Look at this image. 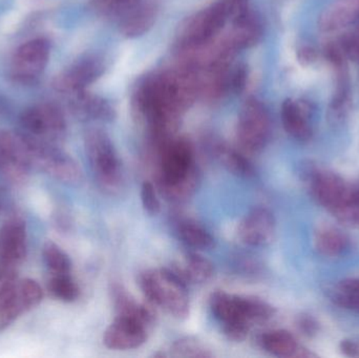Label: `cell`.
Returning <instances> with one entry per match:
<instances>
[{
  "label": "cell",
  "instance_id": "obj_1",
  "mask_svg": "<svg viewBox=\"0 0 359 358\" xmlns=\"http://www.w3.org/2000/svg\"><path fill=\"white\" fill-rule=\"evenodd\" d=\"M157 165V188L168 202L181 204L198 191L201 172L196 166L194 146L187 139H170L163 144L151 147Z\"/></svg>",
  "mask_w": 359,
  "mask_h": 358
},
{
  "label": "cell",
  "instance_id": "obj_2",
  "mask_svg": "<svg viewBox=\"0 0 359 358\" xmlns=\"http://www.w3.org/2000/svg\"><path fill=\"white\" fill-rule=\"evenodd\" d=\"M139 286L149 304L175 319H187L190 308L187 284L172 268L143 271L139 275Z\"/></svg>",
  "mask_w": 359,
  "mask_h": 358
},
{
  "label": "cell",
  "instance_id": "obj_3",
  "mask_svg": "<svg viewBox=\"0 0 359 358\" xmlns=\"http://www.w3.org/2000/svg\"><path fill=\"white\" fill-rule=\"evenodd\" d=\"M88 162L99 187L115 195L124 184L123 168L113 142L105 132L90 130L86 138Z\"/></svg>",
  "mask_w": 359,
  "mask_h": 358
},
{
  "label": "cell",
  "instance_id": "obj_4",
  "mask_svg": "<svg viewBox=\"0 0 359 358\" xmlns=\"http://www.w3.org/2000/svg\"><path fill=\"white\" fill-rule=\"evenodd\" d=\"M32 167L38 168L59 182L77 185L83 174L79 164L54 143L46 142L21 132Z\"/></svg>",
  "mask_w": 359,
  "mask_h": 358
},
{
  "label": "cell",
  "instance_id": "obj_5",
  "mask_svg": "<svg viewBox=\"0 0 359 358\" xmlns=\"http://www.w3.org/2000/svg\"><path fill=\"white\" fill-rule=\"evenodd\" d=\"M43 291L31 279L0 277V332L41 303Z\"/></svg>",
  "mask_w": 359,
  "mask_h": 358
},
{
  "label": "cell",
  "instance_id": "obj_6",
  "mask_svg": "<svg viewBox=\"0 0 359 358\" xmlns=\"http://www.w3.org/2000/svg\"><path fill=\"white\" fill-rule=\"evenodd\" d=\"M229 15H231L230 0H217L190 17L180 31V46L184 50H189L208 43L221 31Z\"/></svg>",
  "mask_w": 359,
  "mask_h": 358
},
{
  "label": "cell",
  "instance_id": "obj_7",
  "mask_svg": "<svg viewBox=\"0 0 359 358\" xmlns=\"http://www.w3.org/2000/svg\"><path fill=\"white\" fill-rule=\"evenodd\" d=\"M271 134V121L265 105L255 98L245 101L238 115L236 139L244 153L263 151Z\"/></svg>",
  "mask_w": 359,
  "mask_h": 358
},
{
  "label": "cell",
  "instance_id": "obj_8",
  "mask_svg": "<svg viewBox=\"0 0 359 358\" xmlns=\"http://www.w3.org/2000/svg\"><path fill=\"white\" fill-rule=\"evenodd\" d=\"M209 307L228 340L236 343L246 340L252 325L247 317L243 296L217 290L211 294Z\"/></svg>",
  "mask_w": 359,
  "mask_h": 358
},
{
  "label": "cell",
  "instance_id": "obj_9",
  "mask_svg": "<svg viewBox=\"0 0 359 358\" xmlns=\"http://www.w3.org/2000/svg\"><path fill=\"white\" fill-rule=\"evenodd\" d=\"M20 125L25 135L54 144L62 141L67 132L65 115L53 103H41L25 109L20 116Z\"/></svg>",
  "mask_w": 359,
  "mask_h": 358
},
{
  "label": "cell",
  "instance_id": "obj_10",
  "mask_svg": "<svg viewBox=\"0 0 359 358\" xmlns=\"http://www.w3.org/2000/svg\"><path fill=\"white\" fill-rule=\"evenodd\" d=\"M50 52V42L44 38H36L23 43L13 57L12 79L20 84L35 83L48 65Z\"/></svg>",
  "mask_w": 359,
  "mask_h": 358
},
{
  "label": "cell",
  "instance_id": "obj_11",
  "mask_svg": "<svg viewBox=\"0 0 359 358\" xmlns=\"http://www.w3.org/2000/svg\"><path fill=\"white\" fill-rule=\"evenodd\" d=\"M31 167L22 134L0 130V172L12 182H22Z\"/></svg>",
  "mask_w": 359,
  "mask_h": 358
},
{
  "label": "cell",
  "instance_id": "obj_12",
  "mask_svg": "<svg viewBox=\"0 0 359 358\" xmlns=\"http://www.w3.org/2000/svg\"><path fill=\"white\" fill-rule=\"evenodd\" d=\"M151 327L135 317L116 315L105 330L103 344L111 350L128 351L140 348L147 343Z\"/></svg>",
  "mask_w": 359,
  "mask_h": 358
},
{
  "label": "cell",
  "instance_id": "obj_13",
  "mask_svg": "<svg viewBox=\"0 0 359 358\" xmlns=\"http://www.w3.org/2000/svg\"><path fill=\"white\" fill-rule=\"evenodd\" d=\"M276 223L273 214L265 207H255L248 212L238 226V237L250 247H265L276 237Z\"/></svg>",
  "mask_w": 359,
  "mask_h": 358
},
{
  "label": "cell",
  "instance_id": "obj_14",
  "mask_svg": "<svg viewBox=\"0 0 359 358\" xmlns=\"http://www.w3.org/2000/svg\"><path fill=\"white\" fill-rule=\"evenodd\" d=\"M104 71L103 61L98 57H86L59 74L53 82L55 90L73 95L86 90Z\"/></svg>",
  "mask_w": 359,
  "mask_h": 358
},
{
  "label": "cell",
  "instance_id": "obj_15",
  "mask_svg": "<svg viewBox=\"0 0 359 358\" xmlns=\"http://www.w3.org/2000/svg\"><path fill=\"white\" fill-rule=\"evenodd\" d=\"M312 195L320 205L334 212L341 207L349 193V185L335 172L316 170L309 179Z\"/></svg>",
  "mask_w": 359,
  "mask_h": 358
},
{
  "label": "cell",
  "instance_id": "obj_16",
  "mask_svg": "<svg viewBox=\"0 0 359 358\" xmlns=\"http://www.w3.org/2000/svg\"><path fill=\"white\" fill-rule=\"evenodd\" d=\"M27 256V228L21 219L8 220L0 233V262L19 267Z\"/></svg>",
  "mask_w": 359,
  "mask_h": 358
},
{
  "label": "cell",
  "instance_id": "obj_17",
  "mask_svg": "<svg viewBox=\"0 0 359 358\" xmlns=\"http://www.w3.org/2000/svg\"><path fill=\"white\" fill-rule=\"evenodd\" d=\"M263 27L261 21L253 13L249 11L243 16L234 18L231 33L224 40V44L236 53V50L248 48L261 40Z\"/></svg>",
  "mask_w": 359,
  "mask_h": 358
},
{
  "label": "cell",
  "instance_id": "obj_18",
  "mask_svg": "<svg viewBox=\"0 0 359 358\" xmlns=\"http://www.w3.org/2000/svg\"><path fill=\"white\" fill-rule=\"evenodd\" d=\"M310 109L299 101L287 99L282 105V122L285 130L292 138L305 142L312 136V128L309 121Z\"/></svg>",
  "mask_w": 359,
  "mask_h": 358
},
{
  "label": "cell",
  "instance_id": "obj_19",
  "mask_svg": "<svg viewBox=\"0 0 359 358\" xmlns=\"http://www.w3.org/2000/svg\"><path fill=\"white\" fill-rule=\"evenodd\" d=\"M358 18L359 0H335L323 11L318 18V27L324 32L337 31Z\"/></svg>",
  "mask_w": 359,
  "mask_h": 358
},
{
  "label": "cell",
  "instance_id": "obj_20",
  "mask_svg": "<svg viewBox=\"0 0 359 358\" xmlns=\"http://www.w3.org/2000/svg\"><path fill=\"white\" fill-rule=\"evenodd\" d=\"M158 15V6L153 1H141L126 12L121 22V33L126 37L136 38L151 29Z\"/></svg>",
  "mask_w": 359,
  "mask_h": 358
},
{
  "label": "cell",
  "instance_id": "obj_21",
  "mask_svg": "<svg viewBox=\"0 0 359 358\" xmlns=\"http://www.w3.org/2000/svg\"><path fill=\"white\" fill-rule=\"evenodd\" d=\"M111 296L117 315L135 317L153 328L156 319L153 309L137 302L123 286L114 283L111 287Z\"/></svg>",
  "mask_w": 359,
  "mask_h": 358
},
{
  "label": "cell",
  "instance_id": "obj_22",
  "mask_svg": "<svg viewBox=\"0 0 359 358\" xmlns=\"http://www.w3.org/2000/svg\"><path fill=\"white\" fill-rule=\"evenodd\" d=\"M259 346L269 354L278 357H307L304 349L299 348L297 340L290 332L285 330H270L259 338Z\"/></svg>",
  "mask_w": 359,
  "mask_h": 358
},
{
  "label": "cell",
  "instance_id": "obj_23",
  "mask_svg": "<svg viewBox=\"0 0 359 358\" xmlns=\"http://www.w3.org/2000/svg\"><path fill=\"white\" fill-rule=\"evenodd\" d=\"M172 269L186 284L207 283L215 275L212 263L194 252H186L182 262Z\"/></svg>",
  "mask_w": 359,
  "mask_h": 358
},
{
  "label": "cell",
  "instance_id": "obj_24",
  "mask_svg": "<svg viewBox=\"0 0 359 358\" xmlns=\"http://www.w3.org/2000/svg\"><path fill=\"white\" fill-rule=\"evenodd\" d=\"M71 106L74 113L83 119L111 121L115 118V111L107 101L86 90L73 94Z\"/></svg>",
  "mask_w": 359,
  "mask_h": 358
},
{
  "label": "cell",
  "instance_id": "obj_25",
  "mask_svg": "<svg viewBox=\"0 0 359 358\" xmlns=\"http://www.w3.org/2000/svg\"><path fill=\"white\" fill-rule=\"evenodd\" d=\"M349 237L337 227H318L314 235V246L318 254L327 258H337L349 248Z\"/></svg>",
  "mask_w": 359,
  "mask_h": 358
},
{
  "label": "cell",
  "instance_id": "obj_26",
  "mask_svg": "<svg viewBox=\"0 0 359 358\" xmlns=\"http://www.w3.org/2000/svg\"><path fill=\"white\" fill-rule=\"evenodd\" d=\"M176 233L182 243L196 250H206L212 247L215 239L210 231L194 219L177 220Z\"/></svg>",
  "mask_w": 359,
  "mask_h": 358
},
{
  "label": "cell",
  "instance_id": "obj_27",
  "mask_svg": "<svg viewBox=\"0 0 359 358\" xmlns=\"http://www.w3.org/2000/svg\"><path fill=\"white\" fill-rule=\"evenodd\" d=\"M215 158L231 174L241 178L249 179L255 176V170L250 160L242 149H233L224 143H217L213 147Z\"/></svg>",
  "mask_w": 359,
  "mask_h": 358
},
{
  "label": "cell",
  "instance_id": "obj_28",
  "mask_svg": "<svg viewBox=\"0 0 359 358\" xmlns=\"http://www.w3.org/2000/svg\"><path fill=\"white\" fill-rule=\"evenodd\" d=\"M337 90L333 95L332 100L329 105L328 121L332 125L343 123L349 113L351 98H350L349 82H348L347 71H337Z\"/></svg>",
  "mask_w": 359,
  "mask_h": 358
},
{
  "label": "cell",
  "instance_id": "obj_29",
  "mask_svg": "<svg viewBox=\"0 0 359 358\" xmlns=\"http://www.w3.org/2000/svg\"><path fill=\"white\" fill-rule=\"evenodd\" d=\"M48 290L53 298L65 303H73L79 298L80 289L71 273L50 275Z\"/></svg>",
  "mask_w": 359,
  "mask_h": 358
},
{
  "label": "cell",
  "instance_id": "obj_30",
  "mask_svg": "<svg viewBox=\"0 0 359 358\" xmlns=\"http://www.w3.org/2000/svg\"><path fill=\"white\" fill-rule=\"evenodd\" d=\"M42 256L50 275H65L71 273L72 262L69 256L53 242L48 241L43 245Z\"/></svg>",
  "mask_w": 359,
  "mask_h": 358
},
{
  "label": "cell",
  "instance_id": "obj_31",
  "mask_svg": "<svg viewBox=\"0 0 359 358\" xmlns=\"http://www.w3.org/2000/svg\"><path fill=\"white\" fill-rule=\"evenodd\" d=\"M168 357L209 358L213 357L206 345L194 338H183L170 346Z\"/></svg>",
  "mask_w": 359,
  "mask_h": 358
},
{
  "label": "cell",
  "instance_id": "obj_32",
  "mask_svg": "<svg viewBox=\"0 0 359 358\" xmlns=\"http://www.w3.org/2000/svg\"><path fill=\"white\" fill-rule=\"evenodd\" d=\"M332 300L344 308L359 311V279L341 282L333 291Z\"/></svg>",
  "mask_w": 359,
  "mask_h": 358
},
{
  "label": "cell",
  "instance_id": "obj_33",
  "mask_svg": "<svg viewBox=\"0 0 359 358\" xmlns=\"http://www.w3.org/2000/svg\"><path fill=\"white\" fill-rule=\"evenodd\" d=\"M332 214L346 224L359 226V184L350 186L349 193L343 205Z\"/></svg>",
  "mask_w": 359,
  "mask_h": 358
},
{
  "label": "cell",
  "instance_id": "obj_34",
  "mask_svg": "<svg viewBox=\"0 0 359 358\" xmlns=\"http://www.w3.org/2000/svg\"><path fill=\"white\" fill-rule=\"evenodd\" d=\"M141 201H142L143 208L147 214L151 216L159 214L160 209H161L159 191L151 181H145L141 187Z\"/></svg>",
  "mask_w": 359,
  "mask_h": 358
},
{
  "label": "cell",
  "instance_id": "obj_35",
  "mask_svg": "<svg viewBox=\"0 0 359 358\" xmlns=\"http://www.w3.org/2000/svg\"><path fill=\"white\" fill-rule=\"evenodd\" d=\"M141 1L142 0H94V4L103 14L115 15L128 12Z\"/></svg>",
  "mask_w": 359,
  "mask_h": 358
},
{
  "label": "cell",
  "instance_id": "obj_36",
  "mask_svg": "<svg viewBox=\"0 0 359 358\" xmlns=\"http://www.w3.org/2000/svg\"><path fill=\"white\" fill-rule=\"evenodd\" d=\"M247 77H248V71H247L246 67L240 65V67H236V71H233L231 78H230V86L236 94H241L245 90Z\"/></svg>",
  "mask_w": 359,
  "mask_h": 358
},
{
  "label": "cell",
  "instance_id": "obj_37",
  "mask_svg": "<svg viewBox=\"0 0 359 358\" xmlns=\"http://www.w3.org/2000/svg\"><path fill=\"white\" fill-rule=\"evenodd\" d=\"M297 328L305 336H311L316 334V330H318V324L312 317H301L297 321Z\"/></svg>",
  "mask_w": 359,
  "mask_h": 358
},
{
  "label": "cell",
  "instance_id": "obj_38",
  "mask_svg": "<svg viewBox=\"0 0 359 358\" xmlns=\"http://www.w3.org/2000/svg\"><path fill=\"white\" fill-rule=\"evenodd\" d=\"M297 58H299L301 64L310 65L311 63L316 62V59H318V53L313 48L305 46L297 53Z\"/></svg>",
  "mask_w": 359,
  "mask_h": 358
},
{
  "label": "cell",
  "instance_id": "obj_39",
  "mask_svg": "<svg viewBox=\"0 0 359 358\" xmlns=\"http://www.w3.org/2000/svg\"><path fill=\"white\" fill-rule=\"evenodd\" d=\"M230 8L231 15L238 18L249 12L248 0H230Z\"/></svg>",
  "mask_w": 359,
  "mask_h": 358
},
{
  "label": "cell",
  "instance_id": "obj_40",
  "mask_svg": "<svg viewBox=\"0 0 359 358\" xmlns=\"http://www.w3.org/2000/svg\"><path fill=\"white\" fill-rule=\"evenodd\" d=\"M341 350L348 357H358L359 346L353 340H343L341 345Z\"/></svg>",
  "mask_w": 359,
  "mask_h": 358
}]
</instances>
